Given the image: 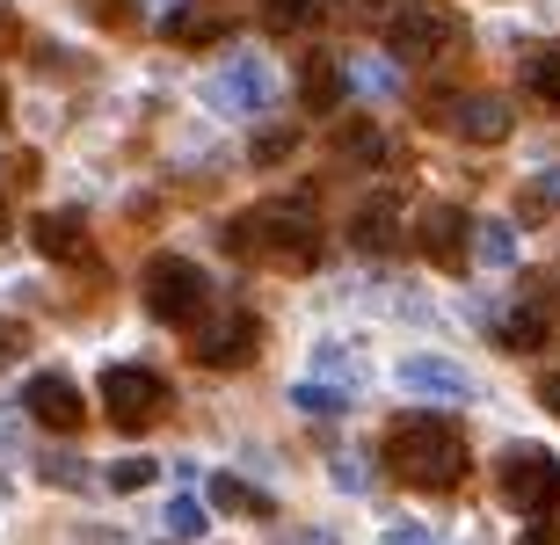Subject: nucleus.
<instances>
[{"instance_id":"f3484780","label":"nucleus","mask_w":560,"mask_h":545,"mask_svg":"<svg viewBox=\"0 0 560 545\" xmlns=\"http://www.w3.org/2000/svg\"><path fill=\"white\" fill-rule=\"evenodd\" d=\"M161 29H167V44H189V51H197V44L226 37V15H219V8H175Z\"/></svg>"},{"instance_id":"2f4dec72","label":"nucleus","mask_w":560,"mask_h":545,"mask_svg":"<svg viewBox=\"0 0 560 545\" xmlns=\"http://www.w3.org/2000/svg\"><path fill=\"white\" fill-rule=\"evenodd\" d=\"M524 545H553V531H524Z\"/></svg>"},{"instance_id":"473e14b6","label":"nucleus","mask_w":560,"mask_h":545,"mask_svg":"<svg viewBox=\"0 0 560 545\" xmlns=\"http://www.w3.org/2000/svg\"><path fill=\"white\" fill-rule=\"evenodd\" d=\"M0 125H8V87H0Z\"/></svg>"},{"instance_id":"4468645a","label":"nucleus","mask_w":560,"mask_h":545,"mask_svg":"<svg viewBox=\"0 0 560 545\" xmlns=\"http://www.w3.org/2000/svg\"><path fill=\"white\" fill-rule=\"evenodd\" d=\"M30 233H37V254H51V262H88V226H81V211H44Z\"/></svg>"},{"instance_id":"ddd939ff","label":"nucleus","mask_w":560,"mask_h":545,"mask_svg":"<svg viewBox=\"0 0 560 545\" xmlns=\"http://www.w3.org/2000/svg\"><path fill=\"white\" fill-rule=\"evenodd\" d=\"M452 131L466 146H502V139H510V103H502V95H474V103L452 109Z\"/></svg>"},{"instance_id":"a878e982","label":"nucleus","mask_w":560,"mask_h":545,"mask_svg":"<svg viewBox=\"0 0 560 545\" xmlns=\"http://www.w3.org/2000/svg\"><path fill=\"white\" fill-rule=\"evenodd\" d=\"M546 211H560V168H546V175L524 182V218H546Z\"/></svg>"},{"instance_id":"72a5a7b5","label":"nucleus","mask_w":560,"mask_h":545,"mask_svg":"<svg viewBox=\"0 0 560 545\" xmlns=\"http://www.w3.org/2000/svg\"><path fill=\"white\" fill-rule=\"evenodd\" d=\"M0 233H8V197H0Z\"/></svg>"},{"instance_id":"f704fd0d","label":"nucleus","mask_w":560,"mask_h":545,"mask_svg":"<svg viewBox=\"0 0 560 545\" xmlns=\"http://www.w3.org/2000/svg\"><path fill=\"white\" fill-rule=\"evenodd\" d=\"M306 545H328V538H306Z\"/></svg>"},{"instance_id":"bb28decb","label":"nucleus","mask_w":560,"mask_h":545,"mask_svg":"<svg viewBox=\"0 0 560 545\" xmlns=\"http://www.w3.org/2000/svg\"><path fill=\"white\" fill-rule=\"evenodd\" d=\"M109 487H117V495H139V487H153V459H125V465H109Z\"/></svg>"},{"instance_id":"423d86ee","label":"nucleus","mask_w":560,"mask_h":545,"mask_svg":"<svg viewBox=\"0 0 560 545\" xmlns=\"http://www.w3.org/2000/svg\"><path fill=\"white\" fill-rule=\"evenodd\" d=\"M502 502L524 509V517H546L560 502V465L546 459L539 443H517L510 459H502Z\"/></svg>"},{"instance_id":"f8f14e48","label":"nucleus","mask_w":560,"mask_h":545,"mask_svg":"<svg viewBox=\"0 0 560 545\" xmlns=\"http://www.w3.org/2000/svg\"><path fill=\"white\" fill-rule=\"evenodd\" d=\"M400 386L408 393H430V400H474V378H466V364H452V357H408L400 364Z\"/></svg>"},{"instance_id":"5701e85b","label":"nucleus","mask_w":560,"mask_h":545,"mask_svg":"<svg viewBox=\"0 0 560 545\" xmlns=\"http://www.w3.org/2000/svg\"><path fill=\"white\" fill-rule=\"evenodd\" d=\"M291 153H299V131H291V125H262V131H255V146H248V161H255V168H284Z\"/></svg>"},{"instance_id":"9d476101","label":"nucleus","mask_w":560,"mask_h":545,"mask_svg":"<svg viewBox=\"0 0 560 545\" xmlns=\"http://www.w3.org/2000/svg\"><path fill=\"white\" fill-rule=\"evenodd\" d=\"M400 240H408V226H400V197H364L350 218V248L357 254H394Z\"/></svg>"},{"instance_id":"9b49d317","label":"nucleus","mask_w":560,"mask_h":545,"mask_svg":"<svg viewBox=\"0 0 560 545\" xmlns=\"http://www.w3.org/2000/svg\"><path fill=\"white\" fill-rule=\"evenodd\" d=\"M211 103L233 109V117H255V109L270 103V66L262 59H233L219 81H211Z\"/></svg>"},{"instance_id":"7c9ffc66","label":"nucleus","mask_w":560,"mask_h":545,"mask_svg":"<svg viewBox=\"0 0 560 545\" xmlns=\"http://www.w3.org/2000/svg\"><path fill=\"white\" fill-rule=\"evenodd\" d=\"M539 400H546V415H560V371H546V386H539Z\"/></svg>"},{"instance_id":"0eeeda50","label":"nucleus","mask_w":560,"mask_h":545,"mask_svg":"<svg viewBox=\"0 0 560 545\" xmlns=\"http://www.w3.org/2000/svg\"><path fill=\"white\" fill-rule=\"evenodd\" d=\"M255 349H262V320L255 313H226L197 335V364L205 371H241V364H255Z\"/></svg>"},{"instance_id":"412c9836","label":"nucleus","mask_w":560,"mask_h":545,"mask_svg":"<svg viewBox=\"0 0 560 545\" xmlns=\"http://www.w3.org/2000/svg\"><path fill=\"white\" fill-rule=\"evenodd\" d=\"M313 22H320V0H262V29L270 37H299Z\"/></svg>"},{"instance_id":"b1692460","label":"nucleus","mask_w":560,"mask_h":545,"mask_svg":"<svg viewBox=\"0 0 560 545\" xmlns=\"http://www.w3.org/2000/svg\"><path fill=\"white\" fill-rule=\"evenodd\" d=\"M474 248H480V262H488V270H510V262H517V226H510V218H488Z\"/></svg>"},{"instance_id":"6e6552de","label":"nucleus","mask_w":560,"mask_h":545,"mask_svg":"<svg viewBox=\"0 0 560 545\" xmlns=\"http://www.w3.org/2000/svg\"><path fill=\"white\" fill-rule=\"evenodd\" d=\"M22 407H30L44 429H59V437H73V429L88 422V400H81V386H73L66 371H37L30 393H22Z\"/></svg>"},{"instance_id":"7ed1b4c3","label":"nucleus","mask_w":560,"mask_h":545,"mask_svg":"<svg viewBox=\"0 0 560 545\" xmlns=\"http://www.w3.org/2000/svg\"><path fill=\"white\" fill-rule=\"evenodd\" d=\"M211 306V276L183 254H153L145 262V313L161 320V328H189V320H205Z\"/></svg>"},{"instance_id":"f257e3e1","label":"nucleus","mask_w":560,"mask_h":545,"mask_svg":"<svg viewBox=\"0 0 560 545\" xmlns=\"http://www.w3.org/2000/svg\"><path fill=\"white\" fill-rule=\"evenodd\" d=\"M386 473L422 487V495H452V487L466 481V437H458V422L430 415V407L400 415L394 429H386Z\"/></svg>"},{"instance_id":"a211bd4d","label":"nucleus","mask_w":560,"mask_h":545,"mask_svg":"<svg viewBox=\"0 0 560 545\" xmlns=\"http://www.w3.org/2000/svg\"><path fill=\"white\" fill-rule=\"evenodd\" d=\"M335 153L357 161V168H372V161H386V131L372 117H350V125H335Z\"/></svg>"},{"instance_id":"dca6fc26","label":"nucleus","mask_w":560,"mask_h":545,"mask_svg":"<svg viewBox=\"0 0 560 545\" xmlns=\"http://www.w3.org/2000/svg\"><path fill=\"white\" fill-rule=\"evenodd\" d=\"M495 342L510 349V357H532V349H546V306H510V313L495 320Z\"/></svg>"},{"instance_id":"1a4fd4ad","label":"nucleus","mask_w":560,"mask_h":545,"mask_svg":"<svg viewBox=\"0 0 560 545\" xmlns=\"http://www.w3.org/2000/svg\"><path fill=\"white\" fill-rule=\"evenodd\" d=\"M416 248L422 262H436V270H466V211L458 204H436L416 218Z\"/></svg>"},{"instance_id":"c85d7f7f","label":"nucleus","mask_w":560,"mask_h":545,"mask_svg":"<svg viewBox=\"0 0 560 545\" xmlns=\"http://www.w3.org/2000/svg\"><path fill=\"white\" fill-rule=\"evenodd\" d=\"M44 481H66V487H81L88 473H81V459H44Z\"/></svg>"},{"instance_id":"6ab92c4d","label":"nucleus","mask_w":560,"mask_h":545,"mask_svg":"<svg viewBox=\"0 0 560 545\" xmlns=\"http://www.w3.org/2000/svg\"><path fill=\"white\" fill-rule=\"evenodd\" d=\"M211 509H233V517H277L270 495H262L255 481H233V473H219V481H211Z\"/></svg>"},{"instance_id":"2eb2a0df","label":"nucleus","mask_w":560,"mask_h":545,"mask_svg":"<svg viewBox=\"0 0 560 545\" xmlns=\"http://www.w3.org/2000/svg\"><path fill=\"white\" fill-rule=\"evenodd\" d=\"M299 95H306L313 117H335V109H342V66H335L328 51H313L306 73H299Z\"/></svg>"},{"instance_id":"4be33fe9","label":"nucleus","mask_w":560,"mask_h":545,"mask_svg":"<svg viewBox=\"0 0 560 545\" xmlns=\"http://www.w3.org/2000/svg\"><path fill=\"white\" fill-rule=\"evenodd\" d=\"M291 407H306V415H350L357 393H342L328 378H306V386H291Z\"/></svg>"},{"instance_id":"f03ea898","label":"nucleus","mask_w":560,"mask_h":545,"mask_svg":"<svg viewBox=\"0 0 560 545\" xmlns=\"http://www.w3.org/2000/svg\"><path fill=\"white\" fill-rule=\"evenodd\" d=\"M226 254L233 262H284V270H313L320 262V226H313V204H255L241 211L226 233Z\"/></svg>"},{"instance_id":"39448f33","label":"nucleus","mask_w":560,"mask_h":545,"mask_svg":"<svg viewBox=\"0 0 560 545\" xmlns=\"http://www.w3.org/2000/svg\"><path fill=\"white\" fill-rule=\"evenodd\" d=\"M103 415L117 429H153L167 415V386L161 371H145V364H109L103 371Z\"/></svg>"},{"instance_id":"393cba45","label":"nucleus","mask_w":560,"mask_h":545,"mask_svg":"<svg viewBox=\"0 0 560 545\" xmlns=\"http://www.w3.org/2000/svg\"><path fill=\"white\" fill-rule=\"evenodd\" d=\"M205 524H211V509L197 502V495H175V502H167V538H205Z\"/></svg>"},{"instance_id":"c756f323","label":"nucleus","mask_w":560,"mask_h":545,"mask_svg":"<svg viewBox=\"0 0 560 545\" xmlns=\"http://www.w3.org/2000/svg\"><path fill=\"white\" fill-rule=\"evenodd\" d=\"M386 545H436V538L422 524H394V531H386Z\"/></svg>"},{"instance_id":"20e7f679","label":"nucleus","mask_w":560,"mask_h":545,"mask_svg":"<svg viewBox=\"0 0 560 545\" xmlns=\"http://www.w3.org/2000/svg\"><path fill=\"white\" fill-rule=\"evenodd\" d=\"M458 37H466V22H458L452 8H436V0H408V8L386 22V51H394L400 66H430V59H444Z\"/></svg>"},{"instance_id":"cd10ccee","label":"nucleus","mask_w":560,"mask_h":545,"mask_svg":"<svg viewBox=\"0 0 560 545\" xmlns=\"http://www.w3.org/2000/svg\"><path fill=\"white\" fill-rule=\"evenodd\" d=\"M22 349H30V328L22 320H0V364H15Z\"/></svg>"},{"instance_id":"aec40b11","label":"nucleus","mask_w":560,"mask_h":545,"mask_svg":"<svg viewBox=\"0 0 560 545\" xmlns=\"http://www.w3.org/2000/svg\"><path fill=\"white\" fill-rule=\"evenodd\" d=\"M524 95L546 103V109H560V51H553V44H539V51L524 59Z\"/></svg>"}]
</instances>
